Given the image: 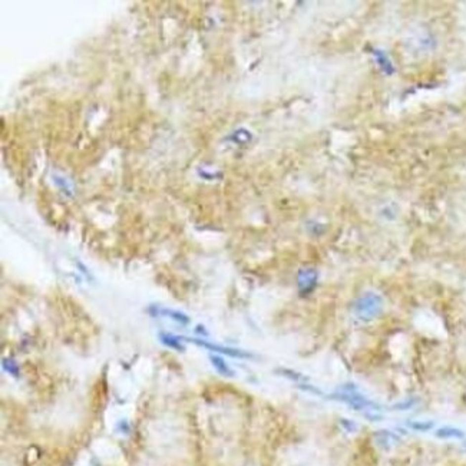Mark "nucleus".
<instances>
[{"label":"nucleus","instance_id":"obj_12","mask_svg":"<svg viewBox=\"0 0 466 466\" xmlns=\"http://www.w3.org/2000/svg\"><path fill=\"white\" fill-rule=\"evenodd\" d=\"M416 399H407V400H403V402H399V403H396V405H393L390 407L391 410H409V409H412V407L416 405Z\"/></svg>","mask_w":466,"mask_h":466},{"label":"nucleus","instance_id":"obj_6","mask_svg":"<svg viewBox=\"0 0 466 466\" xmlns=\"http://www.w3.org/2000/svg\"><path fill=\"white\" fill-rule=\"evenodd\" d=\"M210 361L212 363L214 369L221 375V376L226 377H234L235 376V372L227 364V361L220 357V356H215V354H210Z\"/></svg>","mask_w":466,"mask_h":466},{"label":"nucleus","instance_id":"obj_4","mask_svg":"<svg viewBox=\"0 0 466 466\" xmlns=\"http://www.w3.org/2000/svg\"><path fill=\"white\" fill-rule=\"evenodd\" d=\"M373 436H375V440H376L377 446H380L382 449H390L391 446L394 445V443H397L399 442V436H396L393 432L390 430H385V429H382V430H377L373 433Z\"/></svg>","mask_w":466,"mask_h":466},{"label":"nucleus","instance_id":"obj_13","mask_svg":"<svg viewBox=\"0 0 466 466\" xmlns=\"http://www.w3.org/2000/svg\"><path fill=\"white\" fill-rule=\"evenodd\" d=\"M277 373H280V375L286 376L287 379L296 380V382H299V380H306V377L301 376L300 373H297V372H293V370H288V369H278V370H277Z\"/></svg>","mask_w":466,"mask_h":466},{"label":"nucleus","instance_id":"obj_14","mask_svg":"<svg viewBox=\"0 0 466 466\" xmlns=\"http://www.w3.org/2000/svg\"><path fill=\"white\" fill-rule=\"evenodd\" d=\"M340 423H342V426H343V427H345L346 430H349V432H356V430H357V425H356V423H354L353 421H349V419H342V421H340Z\"/></svg>","mask_w":466,"mask_h":466},{"label":"nucleus","instance_id":"obj_8","mask_svg":"<svg viewBox=\"0 0 466 466\" xmlns=\"http://www.w3.org/2000/svg\"><path fill=\"white\" fill-rule=\"evenodd\" d=\"M159 340H161L162 345L171 347V349H174L177 351H184L185 350L184 345L181 343V339L177 337V336H172V334H168V333H161L159 334Z\"/></svg>","mask_w":466,"mask_h":466},{"label":"nucleus","instance_id":"obj_5","mask_svg":"<svg viewBox=\"0 0 466 466\" xmlns=\"http://www.w3.org/2000/svg\"><path fill=\"white\" fill-rule=\"evenodd\" d=\"M435 436L439 439H464L465 432L455 426H442L435 430Z\"/></svg>","mask_w":466,"mask_h":466},{"label":"nucleus","instance_id":"obj_15","mask_svg":"<svg viewBox=\"0 0 466 466\" xmlns=\"http://www.w3.org/2000/svg\"><path fill=\"white\" fill-rule=\"evenodd\" d=\"M300 388L303 390H310L313 391V393H316V394H323L321 390H317L316 388H313V386H309V385H300Z\"/></svg>","mask_w":466,"mask_h":466},{"label":"nucleus","instance_id":"obj_2","mask_svg":"<svg viewBox=\"0 0 466 466\" xmlns=\"http://www.w3.org/2000/svg\"><path fill=\"white\" fill-rule=\"evenodd\" d=\"M187 342H191L194 345H198L201 347H205L208 350L212 351H217V353H221V354H227L230 357H235V359H254V356L248 351H242L238 349H231V347H224L218 346V345H212V343H207V342H202V340H195V339H185Z\"/></svg>","mask_w":466,"mask_h":466},{"label":"nucleus","instance_id":"obj_11","mask_svg":"<svg viewBox=\"0 0 466 466\" xmlns=\"http://www.w3.org/2000/svg\"><path fill=\"white\" fill-rule=\"evenodd\" d=\"M162 314H164V316H169L172 320L180 321V323H184V324L190 323V318L185 316V314L180 313V311H174V310H162Z\"/></svg>","mask_w":466,"mask_h":466},{"label":"nucleus","instance_id":"obj_1","mask_svg":"<svg viewBox=\"0 0 466 466\" xmlns=\"http://www.w3.org/2000/svg\"><path fill=\"white\" fill-rule=\"evenodd\" d=\"M330 399L336 400V402L346 403L349 407L359 410V412H377L382 409L373 400L363 396L354 383H345V385L339 386L337 390L330 394Z\"/></svg>","mask_w":466,"mask_h":466},{"label":"nucleus","instance_id":"obj_3","mask_svg":"<svg viewBox=\"0 0 466 466\" xmlns=\"http://www.w3.org/2000/svg\"><path fill=\"white\" fill-rule=\"evenodd\" d=\"M379 309H380V300L376 296H367L359 303L357 313L363 320H370L372 317L376 316Z\"/></svg>","mask_w":466,"mask_h":466},{"label":"nucleus","instance_id":"obj_16","mask_svg":"<svg viewBox=\"0 0 466 466\" xmlns=\"http://www.w3.org/2000/svg\"><path fill=\"white\" fill-rule=\"evenodd\" d=\"M464 448H465V451H466V442H465V443H464Z\"/></svg>","mask_w":466,"mask_h":466},{"label":"nucleus","instance_id":"obj_7","mask_svg":"<svg viewBox=\"0 0 466 466\" xmlns=\"http://www.w3.org/2000/svg\"><path fill=\"white\" fill-rule=\"evenodd\" d=\"M317 274L314 270H310V269H306V270L300 271V275H299V286L301 290H306L309 291L310 288H313L316 284Z\"/></svg>","mask_w":466,"mask_h":466},{"label":"nucleus","instance_id":"obj_9","mask_svg":"<svg viewBox=\"0 0 466 466\" xmlns=\"http://www.w3.org/2000/svg\"><path fill=\"white\" fill-rule=\"evenodd\" d=\"M407 426L412 430L416 432H429L435 427V422L433 421H409Z\"/></svg>","mask_w":466,"mask_h":466},{"label":"nucleus","instance_id":"obj_10","mask_svg":"<svg viewBox=\"0 0 466 466\" xmlns=\"http://www.w3.org/2000/svg\"><path fill=\"white\" fill-rule=\"evenodd\" d=\"M1 364H3V369H4L9 375H12V376H15V377H19V375H20V370H19L17 363H16L13 359H3Z\"/></svg>","mask_w":466,"mask_h":466}]
</instances>
